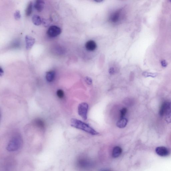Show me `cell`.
I'll use <instances>...</instances> for the list:
<instances>
[{"instance_id":"1","label":"cell","mask_w":171,"mask_h":171,"mask_svg":"<svg viewBox=\"0 0 171 171\" xmlns=\"http://www.w3.org/2000/svg\"><path fill=\"white\" fill-rule=\"evenodd\" d=\"M71 125L72 127L82 130L92 135H96L99 134L98 133L88 124L76 119H72Z\"/></svg>"},{"instance_id":"2","label":"cell","mask_w":171,"mask_h":171,"mask_svg":"<svg viewBox=\"0 0 171 171\" xmlns=\"http://www.w3.org/2000/svg\"><path fill=\"white\" fill-rule=\"evenodd\" d=\"M22 144V140L19 135L14 136L8 142L7 149L9 152H14L18 150Z\"/></svg>"},{"instance_id":"3","label":"cell","mask_w":171,"mask_h":171,"mask_svg":"<svg viewBox=\"0 0 171 171\" xmlns=\"http://www.w3.org/2000/svg\"><path fill=\"white\" fill-rule=\"evenodd\" d=\"M88 108V105L86 103H81L78 105V114L84 120H86L87 118Z\"/></svg>"},{"instance_id":"4","label":"cell","mask_w":171,"mask_h":171,"mask_svg":"<svg viewBox=\"0 0 171 171\" xmlns=\"http://www.w3.org/2000/svg\"><path fill=\"white\" fill-rule=\"evenodd\" d=\"M61 32L60 27L56 26H50L47 31V34L49 37L54 38L59 35Z\"/></svg>"},{"instance_id":"5","label":"cell","mask_w":171,"mask_h":171,"mask_svg":"<svg viewBox=\"0 0 171 171\" xmlns=\"http://www.w3.org/2000/svg\"><path fill=\"white\" fill-rule=\"evenodd\" d=\"M162 117L168 123H171V102H167Z\"/></svg>"},{"instance_id":"6","label":"cell","mask_w":171,"mask_h":171,"mask_svg":"<svg viewBox=\"0 0 171 171\" xmlns=\"http://www.w3.org/2000/svg\"><path fill=\"white\" fill-rule=\"evenodd\" d=\"M157 155L162 157L168 156L170 155V151L168 148L164 147H157L155 149Z\"/></svg>"},{"instance_id":"7","label":"cell","mask_w":171,"mask_h":171,"mask_svg":"<svg viewBox=\"0 0 171 171\" xmlns=\"http://www.w3.org/2000/svg\"><path fill=\"white\" fill-rule=\"evenodd\" d=\"M121 13L122 10H119L112 13L109 18V21L113 23L118 22L121 18Z\"/></svg>"},{"instance_id":"8","label":"cell","mask_w":171,"mask_h":171,"mask_svg":"<svg viewBox=\"0 0 171 171\" xmlns=\"http://www.w3.org/2000/svg\"><path fill=\"white\" fill-rule=\"evenodd\" d=\"M85 48L88 51L93 52L96 50L97 44L93 40H89L87 41L85 44Z\"/></svg>"},{"instance_id":"9","label":"cell","mask_w":171,"mask_h":171,"mask_svg":"<svg viewBox=\"0 0 171 171\" xmlns=\"http://www.w3.org/2000/svg\"><path fill=\"white\" fill-rule=\"evenodd\" d=\"M25 41L27 50L31 48L35 43V39L29 36H27L25 37Z\"/></svg>"},{"instance_id":"10","label":"cell","mask_w":171,"mask_h":171,"mask_svg":"<svg viewBox=\"0 0 171 171\" xmlns=\"http://www.w3.org/2000/svg\"><path fill=\"white\" fill-rule=\"evenodd\" d=\"M45 2L42 0H37L36 1L34 7L35 9L39 12H41L44 8Z\"/></svg>"},{"instance_id":"11","label":"cell","mask_w":171,"mask_h":171,"mask_svg":"<svg viewBox=\"0 0 171 171\" xmlns=\"http://www.w3.org/2000/svg\"><path fill=\"white\" fill-rule=\"evenodd\" d=\"M122 153V148L116 146L113 148L112 155L113 158H117L121 155Z\"/></svg>"},{"instance_id":"12","label":"cell","mask_w":171,"mask_h":171,"mask_svg":"<svg viewBox=\"0 0 171 171\" xmlns=\"http://www.w3.org/2000/svg\"><path fill=\"white\" fill-rule=\"evenodd\" d=\"M56 73L54 71H50L47 73L46 79L49 82H52L55 79Z\"/></svg>"},{"instance_id":"13","label":"cell","mask_w":171,"mask_h":171,"mask_svg":"<svg viewBox=\"0 0 171 171\" xmlns=\"http://www.w3.org/2000/svg\"><path fill=\"white\" fill-rule=\"evenodd\" d=\"M128 120L126 118L120 119L117 123V127L120 128L125 127L127 125L128 123Z\"/></svg>"},{"instance_id":"14","label":"cell","mask_w":171,"mask_h":171,"mask_svg":"<svg viewBox=\"0 0 171 171\" xmlns=\"http://www.w3.org/2000/svg\"><path fill=\"white\" fill-rule=\"evenodd\" d=\"M32 20L33 24L36 26H39L41 24L42 22L40 17L36 15L33 16Z\"/></svg>"},{"instance_id":"15","label":"cell","mask_w":171,"mask_h":171,"mask_svg":"<svg viewBox=\"0 0 171 171\" xmlns=\"http://www.w3.org/2000/svg\"><path fill=\"white\" fill-rule=\"evenodd\" d=\"M33 4L31 1H30L27 5L26 10V15L27 16H30L32 12Z\"/></svg>"},{"instance_id":"16","label":"cell","mask_w":171,"mask_h":171,"mask_svg":"<svg viewBox=\"0 0 171 171\" xmlns=\"http://www.w3.org/2000/svg\"><path fill=\"white\" fill-rule=\"evenodd\" d=\"M35 123L38 127L40 128H43L44 127V122L42 120L40 119H37L36 120Z\"/></svg>"},{"instance_id":"17","label":"cell","mask_w":171,"mask_h":171,"mask_svg":"<svg viewBox=\"0 0 171 171\" xmlns=\"http://www.w3.org/2000/svg\"><path fill=\"white\" fill-rule=\"evenodd\" d=\"M143 75L145 77H151L155 78L157 76L156 73H148L147 72H144L143 73Z\"/></svg>"},{"instance_id":"18","label":"cell","mask_w":171,"mask_h":171,"mask_svg":"<svg viewBox=\"0 0 171 171\" xmlns=\"http://www.w3.org/2000/svg\"><path fill=\"white\" fill-rule=\"evenodd\" d=\"M127 108H124L120 111V118H124V117L127 113Z\"/></svg>"},{"instance_id":"19","label":"cell","mask_w":171,"mask_h":171,"mask_svg":"<svg viewBox=\"0 0 171 171\" xmlns=\"http://www.w3.org/2000/svg\"><path fill=\"white\" fill-rule=\"evenodd\" d=\"M57 96L60 99H62L64 96V93L62 90L59 89L57 92Z\"/></svg>"},{"instance_id":"20","label":"cell","mask_w":171,"mask_h":171,"mask_svg":"<svg viewBox=\"0 0 171 171\" xmlns=\"http://www.w3.org/2000/svg\"><path fill=\"white\" fill-rule=\"evenodd\" d=\"M15 18L16 19H19L21 17L20 12L19 10H16L14 14Z\"/></svg>"},{"instance_id":"21","label":"cell","mask_w":171,"mask_h":171,"mask_svg":"<svg viewBox=\"0 0 171 171\" xmlns=\"http://www.w3.org/2000/svg\"><path fill=\"white\" fill-rule=\"evenodd\" d=\"M85 81L89 85H91L92 83V80L90 77H87L85 78Z\"/></svg>"},{"instance_id":"22","label":"cell","mask_w":171,"mask_h":171,"mask_svg":"<svg viewBox=\"0 0 171 171\" xmlns=\"http://www.w3.org/2000/svg\"><path fill=\"white\" fill-rule=\"evenodd\" d=\"M161 64L162 67H166L167 65V64L165 60H162L161 61Z\"/></svg>"},{"instance_id":"23","label":"cell","mask_w":171,"mask_h":171,"mask_svg":"<svg viewBox=\"0 0 171 171\" xmlns=\"http://www.w3.org/2000/svg\"><path fill=\"white\" fill-rule=\"evenodd\" d=\"M115 72L114 69L113 68H111L109 69V73L111 75L113 74Z\"/></svg>"},{"instance_id":"24","label":"cell","mask_w":171,"mask_h":171,"mask_svg":"<svg viewBox=\"0 0 171 171\" xmlns=\"http://www.w3.org/2000/svg\"><path fill=\"white\" fill-rule=\"evenodd\" d=\"M4 73V71L2 69V68L1 67L0 68V75H1V76Z\"/></svg>"},{"instance_id":"25","label":"cell","mask_w":171,"mask_h":171,"mask_svg":"<svg viewBox=\"0 0 171 171\" xmlns=\"http://www.w3.org/2000/svg\"><path fill=\"white\" fill-rule=\"evenodd\" d=\"M101 171H112L109 170H103Z\"/></svg>"}]
</instances>
